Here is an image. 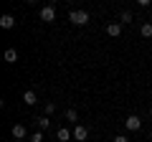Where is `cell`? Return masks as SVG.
<instances>
[{"instance_id": "e0dca14e", "label": "cell", "mask_w": 152, "mask_h": 142, "mask_svg": "<svg viewBox=\"0 0 152 142\" xmlns=\"http://www.w3.org/2000/svg\"><path fill=\"white\" fill-rule=\"evenodd\" d=\"M112 142H129V140H127V137H124V135H117V137H114V140H112Z\"/></svg>"}, {"instance_id": "ac0fdd59", "label": "cell", "mask_w": 152, "mask_h": 142, "mask_svg": "<svg viewBox=\"0 0 152 142\" xmlns=\"http://www.w3.org/2000/svg\"><path fill=\"white\" fill-rule=\"evenodd\" d=\"M150 114H152V107H150Z\"/></svg>"}, {"instance_id": "5bb4252c", "label": "cell", "mask_w": 152, "mask_h": 142, "mask_svg": "<svg viewBox=\"0 0 152 142\" xmlns=\"http://www.w3.org/2000/svg\"><path fill=\"white\" fill-rule=\"evenodd\" d=\"M140 33L145 36V38H150V41H152V23H145V26L140 28Z\"/></svg>"}, {"instance_id": "4fadbf2b", "label": "cell", "mask_w": 152, "mask_h": 142, "mask_svg": "<svg viewBox=\"0 0 152 142\" xmlns=\"http://www.w3.org/2000/svg\"><path fill=\"white\" fill-rule=\"evenodd\" d=\"M43 114H46V117L56 114V102H46V104H43Z\"/></svg>"}, {"instance_id": "ba28073f", "label": "cell", "mask_w": 152, "mask_h": 142, "mask_svg": "<svg viewBox=\"0 0 152 142\" xmlns=\"http://www.w3.org/2000/svg\"><path fill=\"white\" fill-rule=\"evenodd\" d=\"M23 104H28V107L38 104V97H36V91H33V89H26V91H23Z\"/></svg>"}, {"instance_id": "52a82bcc", "label": "cell", "mask_w": 152, "mask_h": 142, "mask_svg": "<svg viewBox=\"0 0 152 142\" xmlns=\"http://www.w3.org/2000/svg\"><path fill=\"white\" fill-rule=\"evenodd\" d=\"M107 36L119 38V36H122V23H119V20H117V23H109V26H107Z\"/></svg>"}, {"instance_id": "277c9868", "label": "cell", "mask_w": 152, "mask_h": 142, "mask_svg": "<svg viewBox=\"0 0 152 142\" xmlns=\"http://www.w3.org/2000/svg\"><path fill=\"white\" fill-rule=\"evenodd\" d=\"M41 20L43 23H53L56 20V8L53 5H43L41 8Z\"/></svg>"}, {"instance_id": "8fae6325", "label": "cell", "mask_w": 152, "mask_h": 142, "mask_svg": "<svg viewBox=\"0 0 152 142\" xmlns=\"http://www.w3.org/2000/svg\"><path fill=\"white\" fill-rule=\"evenodd\" d=\"M132 20H134V15H132V10H122V13H119V23H122V26H129Z\"/></svg>"}, {"instance_id": "9c48e42d", "label": "cell", "mask_w": 152, "mask_h": 142, "mask_svg": "<svg viewBox=\"0 0 152 142\" xmlns=\"http://www.w3.org/2000/svg\"><path fill=\"white\" fill-rule=\"evenodd\" d=\"M56 137H58V142H69L71 137H74V132L66 130V127H58V130H56Z\"/></svg>"}, {"instance_id": "5b68a950", "label": "cell", "mask_w": 152, "mask_h": 142, "mask_svg": "<svg viewBox=\"0 0 152 142\" xmlns=\"http://www.w3.org/2000/svg\"><path fill=\"white\" fill-rule=\"evenodd\" d=\"M10 135H13V140H15V142H23V140H26V137H31V135H28V132H26V127H23V124H13Z\"/></svg>"}, {"instance_id": "7c38bea8", "label": "cell", "mask_w": 152, "mask_h": 142, "mask_svg": "<svg viewBox=\"0 0 152 142\" xmlns=\"http://www.w3.org/2000/svg\"><path fill=\"white\" fill-rule=\"evenodd\" d=\"M3 56H5V64H15V61H18V51L15 48H5Z\"/></svg>"}, {"instance_id": "9a60e30c", "label": "cell", "mask_w": 152, "mask_h": 142, "mask_svg": "<svg viewBox=\"0 0 152 142\" xmlns=\"http://www.w3.org/2000/svg\"><path fill=\"white\" fill-rule=\"evenodd\" d=\"M28 142H43V132H41V130H36L31 137H28Z\"/></svg>"}, {"instance_id": "8992f818", "label": "cell", "mask_w": 152, "mask_h": 142, "mask_svg": "<svg viewBox=\"0 0 152 142\" xmlns=\"http://www.w3.org/2000/svg\"><path fill=\"white\" fill-rule=\"evenodd\" d=\"M0 28H5V31L15 28V18H13L10 13H3V15H0Z\"/></svg>"}, {"instance_id": "d6986e66", "label": "cell", "mask_w": 152, "mask_h": 142, "mask_svg": "<svg viewBox=\"0 0 152 142\" xmlns=\"http://www.w3.org/2000/svg\"><path fill=\"white\" fill-rule=\"evenodd\" d=\"M150 137H152V130H150Z\"/></svg>"}, {"instance_id": "6da1fadb", "label": "cell", "mask_w": 152, "mask_h": 142, "mask_svg": "<svg viewBox=\"0 0 152 142\" xmlns=\"http://www.w3.org/2000/svg\"><path fill=\"white\" fill-rule=\"evenodd\" d=\"M69 20L74 23V26H86V23H89V13L86 10H71L69 13Z\"/></svg>"}, {"instance_id": "2e32d148", "label": "cell", "mask_w": 152, "mask_h": 142, "mask_svg": "<svg viewBox=\"0 0 152 142\" xmlns=\"http://www.w3.org/2000/svg\"><path fill=\"white\" fill-rule=\"evenodd\" d=\"M66 119L76 124V122H79V114H76V109H66Z\"/></svg>"}, {"instance_id": "7a4b0ae2", "label": "cell", "mask_w": 152, "mask_h": 142, "mask_svg": "<svg viewBox=\"0 0 152 142\" xmlns=\"http://www.w3.org/2000/svg\"><path fill=\"white\" fill-rule=\"evenodd\" d=\"M140 127H142V119H140L137 114H129V117L124 119V130H127V132H140Z\"/></svg>"}, {"instance_id": "30bf717a", "label": "cell", "mask_w": 152, "mask_h": 142, "mask_svg": "<svg viewBox=\"0 0 152 142\" xmlns=\"http://www.w3.org/2000/svg\"><path fill=\"white\" fill-rule=\"evenodd\" d=\"M36 127H38V130H41V132H46V130H48V127H51V119H48V117H46V114L36 117Z\"/></svg>"}, {"instance_id": "3957f363", "label": "cell", "mask_w": 152, "mask_h": 142, "mask_svg": "<svg viewBox=\"0 0 152 142\" xmlns=\"http://www.w3.org/2000/svg\"><path fill=\"white\" fill-rule=\"evenodd\" d=\"M74 140L76 142H86V137H89V127H84V124H74Z\"/></svg>"}]
</instances>
